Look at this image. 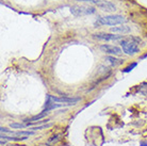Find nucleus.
I'll return each instance as SVG.
<instances>
[{"mask_svg":"<svg viewBox=\"0 0 147 146\" xmlns=\"http://www.w3.org/2000/svg\"><path fill=\"white\" fill-rule=\"evenodd\" d=\"M50 125H43V126H40V127H33L31 128V130H40V129H44V128H48Z\"/></svg>","mask_w":147,"mask_h":146,"instance_id":"f8f14e48","label":"nucleus"},{"mask_svg":"<svg viewBox=\"0 0 147 146\" xmlns=\"http://www.w3.org/2000/svg\"><path fill=\"white\" fill-rule=\"evenodd\" d=\"M71 12L75 15L93 14V13H95V9L94 7H71Z\"/></svg>","mask_w":147,"mask_h":146,"instance_id":"39448f33","label":"nucleus"},{"mask_svg":"<svg viewBox=\"0 0 147 146\" xmlns=\"http://www.w3.org/2000/svg\"><path fill=\"white\" fill-rule=\"evenodd\" d=\"M141 42L140 39L134 36H130L128 39H124V40L121 42V46L123 48V51L127 53L129 55H133L138 53L140 49H139V46H138V43Z\"/></svg>","mask_w":147,"mask_h":146,"instance_id":"f257e3e1","label":"nucleus"},{"mask_svg":"<svg viewBox=\"0 0 147 146\" xmlns=\"http://www.w3.org/2000/svg\"><path fill=\"white\" fill-rule=\"evenodd\" d=\"M97 5L100 7V9H102L103 11H108V12H111V11H115L116 10V7L114 5L112 2L110 1H99Z\"/></svg>","mask_w":147,"mask_h":146,"instance_id":"0eeeda50","label":"nucleus"},{"mask_svg":"<svg viewBox=\"0 0 147 146\" xmlns=\"http://www.w3.org/2000/svg\"><path fill=\"white\" fill-rule=\"evenodd\" d=\"M93 36L101 41H117L123 39V35H115V34H109V33H98V34H94Z\"/></svg>","mask_w":147,"mask_h":146,"instance_id":"20e7f679","label":"nucleus"},{"mask_svg":"<svg viewBox=\"0 0 147 146\" xmlns=\"http://www.w3.org/2000/svg\"><path fill=\"white\" fill-rule=\"evenodd\" d=\"M100 49L106 52L108 55H121V48L117 47V46H112V45H101L100 46Z\"/></svg>","mask_w":147,"mask_h":146,"instance_id":"7ed1b4c3","label":"nucleus"},{"mask_svg":"<svg viewBox=\"0 0 147 146\" xmlns=\"http://www.w3.org/2000/svg\"><path fill=\"white\" fill-rule=\"evenodd\" d=\"M77 1H90V2H95V3H98V2H99L98 0H77Z\"/></svg>","mask_w":147,"mask_h":146,"instance_id":"4468645a","label":"nucleus"},{"mask_svg":"<svg viewBox=\"0 0 147 146\" xmlns=\"http://www.w3.org/2000/svg\"><path fill=\"white\" fill-rule=\"evenodd\" d=\"M107 60L112 64V65H118V64L123 63V60H117V59L113 58V57H108Z\"/></svg>","mask_w":147,"mask_h":146,"instance_id":"9d476101","label":"nucleus"},{"mask_svg":"<svg viewBox=\"0 0 147 146\" xmlns=\"http://www.w3.org/2000/svg\"><path fill=\"white\" fill-rule=\"evenodd\" d=\"M136 65H138L136 63H132V64H130L128 67H126L125 70H123V72H124V73H129V72H131V70H132Z\"/></svg>","mask_w":147,"mask_h":146,"instance_id":"9b49d317","label":"nucleus"},{"mask_svg":"<svg viewBox=\"0 0 147 146\" xmlns=\"http://www.w3.org/2000/svg\"><path fill=\"white\" fill-rule=\"evenodd\" d=\"M126 22V18L121 15H108V16H105V17H100L98 18V20L95 22L96 26H115V25H119V24H123V22Z\"/></svg>","mask_w":147,"mask_h":146,"instance_id":"f03ea898","label":"nucleus"},{"mask_svg":"<svg viewBox=\"0 0 147 146\" xmlns=\"http://www.w3.org/2000/svg\"><path fill=\"white\" fill-rule=\"evenodd\" d=\"M49 98L52 99L55 102H61V103H76L80 100V98H71V97H51Z\"/></svg>","mask_w":147,"mask_h":146,"instance_id":"423d86ee","label":"nucleus"},{"mask_svg":"<svg viewBox=\"0 0 147 146\" xmlns=\"http://www.w3.org/2000/svg\"><path fill=\"white\" fill-rule=\"evenodd\" d=\"M10 146H26V145H19V144H13V145H10Z\"/></svg>","mask_w":147,"mask_h":146,"instance_id":"2eb2a0df","label":"nucleus"},{"mask_svg":"<svg viewBox=\"0 0 147 146\" xmlns=\"http://www.w3.org/2000/svg\"><path fill=\"white\" fill-rule=\"evenodd\" d=\"M12 128H24L25 127V125H22V124H16V123H13V124L10 125Z\"/></svg>","mask_w":147,"mask_h":146,"instance_id":"ddd939ff","label":"nucleus"},{"mask_svg":"<svg viewBox=\"0 0 147 146\" xmlns=\"http://www.w3.org/2000/svg\"><path fill=\"white\" fill-rule=\"evenodd\" d=\"M46 115H47V111L45 110V111H43L42 113L37 114V115H34V116H32L31 118H29L28 121L31 122V123H35L36 121H38V120H40V118H43V117H45Z\"/></svg>","mask_w":147,"mask_h":146,"instance_id":"6e6552de","label":"nucleus"},{"mask_svg":"<svg viewBox=\"0 0 147 146\" xmlns=\"http://www.w3.org/2000/svg\"><path fill=\"white\" fill-rule=\"evenodd\" d=\"M112 32H121V33H126L130 31L129 27H116V28H112L111 29Z\"/></svg>","mask_w":147,"mask_h":146,"instance_id":"1a4fd4ad","label":"nucleus"}]
</instances>
